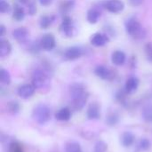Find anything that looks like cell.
<instances>
[{
    "instance_id": "obj_28",
    "label": "cell",
    "mask_w": 152,
    "mask_h": 152,
    "mask_svg": "<svg viewBox=\"0 0 152 152\" xmlns=\"http://www.w3.org/2000/svg\"><path fill=\"white\" fill-rule=\"evenodd\" d=\"M138 147L142 151H147L151 147V142L147 138H142L138 143Z\"/></svg>"
},
{
    "instance_id": "obj_37",
    "label": "cell",
    "mask_w": 152,
    "mask_h": 152,
    "mask_svg": "<svg viewBox=\"0 0 152 152\" xmlns=\"http://www.w3.org/2000/svg\"><path fill=\"white\" fill-rule=\"evenodd\" d=\"M5 31H6L5 27H4V25H0V37H3L4 36Z\"/></svg>"
},
{
    "instance_id": "obj_19",
    "label": "cell",
    "mask_w": 152,
    "mask_h": 152,
    "mask_svg": "<svg viewBox=\"0 0 152 152\" xmlns=\"http://www.w3.org/2000/svg\"><path fill=\"white\" fill-rule=\"evenodd\" d=\"M56 17L54 15H43L39 19V26L41 28H48L55 20Z\"/></svg>"
},
{
    "instance_id": "obj_6",
    "label": "cell",
    "mask_w": 152,
    "mask_h": 152,
    "mask_svg": "<svg viewBox=\"0 0 152 152\" xmlns=\"http://www.w3.org/2000/svg\"><path fill=\"white\" fill-rule=\"evenodd\" d=\"M103 7L111 13H119L125 9V4L121 0H107L103 3Z\"/></svg>"
},
{
    "instance_id": "obj_34",
    "label": "cell",
    "mask_w": 152,
    "mask_h": 152,
    "mask_svg": "<svg viewBox=\"0 0 152 152\" xmlns=\"http://www.w3.org/2000/svg\"><path fill=\"white\" fill-rule=\"evenodd\" d=\"M28 13L30 15H33L34 13H36L37 12V7H36V4H34L33 1H31L28 4Z\"/></svg>"
},
{
    "instance_id": "obj_22",
    "label": "cell",
    "mask_w": 152,
    "mask_h": 152,
    "mask_svg": "<svg viewBox=\"0 0 152 152\" xmlns=\"http://www.w3.org/2000/svg\"><path fill=\"white\" fill-rule=\"evenodd\" d=\"M142 116L146 122L152 123V103H149L143 107L142 111Z\"/></svg>"
},
{
    "instance_id": "obj_18",
    "label": "cell",
    "mask_w": 152,
    "mask_h": 152,
    "mask_svg": "<svg viewBox=\"0 0 152 152\" xmlns=\"http://www.w3.org/2000/svg\"><path fill=\"white\" fill-rule=\"evenodd\" d=\"M12 52V45L9 41L1 38L0 39V57H7Z\"/></svg>"
},
{
    "instance_id": "obj_16",
    "label": "cell",
    "mask_w": 152,
    "mask_h": 152,
    "mask_svg": "<svg viewBox=\"0 0 152 152\" xmlns=\"http://www.w3.org/2000/svg\"><path fill=\"white\" fill-rule=\"evenodd\" d=\"M134 141H135V136L131 132H125L120 136V142L126 148L131 147L134 144Z\"/></svg>"
},
{
    "instance_id": "obj_29",
    "label": "cell",
    "mask_w": 152,
    "mask_h": 152,
    "mask_svg": "<svg viewBox=\"0 0 152 152\" xmlns=\"http://www.w3.org/2000/svg\"><path fill=\"white\" fill-rule=\"evenodd\" d=\"M10 10H11L10 4L4 0H0V12L1 13H6Z\"/></svg>"
},
{
    "instance_id": "obj_33",
    "label": "cell",
    "mask_w": 152,
    "mask_h": 152,
    "mask_svg": "<svg viewBox=\"0 0 152 152\" xmlns=\"http://www.w3.org/2000/svg\"><path fill=\"white\" fill-rule=\"evenodd\" d=\"M9 152H22V148L19 143L12 142L9 147Z\"/></svg>"
},
{
    "instance_id": "obj_11",
    "label": "cell",
    "mask_w": 152,
    "mask_h": 152,
    "mask_svg": "<svg viewBox=\"0 0 152 152\" xmlns=\"http://www.w3.org/2000/svg\"><path fill=\"white\" fill-rule=\"evenodd\" d=\"M35 87L33 85H29V84H25V85H21L20 86H19L17 93L18 95L22 98V99H28L30 98L34 93H35Z\"/></svg>"
},
{
    "instance_id": "obj_15",
    "label": "cell",
    "mask_w": 152,
    "mask_h": 152,
    "mask_svg": "<svg viewBox=\"0 0 152 152\" xmlns=\"http://www.w3.org/2000/svg\"><path fill=\"white\" fill-rule=\"evenodd\" d=\"M126 61V55L123 51L117 50L112 53L111 54V61L116 66H121L123 65Z\"/></svg>"
},
{
    "instance_id": "obj_7",
    "label": "cell",
    "mask_w": 152,
    "mask_h": 152,
    "mask_svg": "<svg viewBox=\"0 0 152 152\" xmlns=\"http://www.w3.org/2000/svg\"><path fill=\"white\" fill-rule=\"evenodd\" d=\"M84 54V50L80 46H70L64 52V57L69 61H75L79 59Z\"/></svg>"
},
{
    "instance_id": "obj_8",
    "label": "cell",
    "mask_w": 152,
    "mask_h": 152,
    "mask_svg": "<svg viewBox=\"0 0 152 152\" xmlns=\"http://www.w3.org/2000/svg\"><path fill=\"white\" fill-rule=\"evenodd\" d=\"M40 45L43 50L49 52L54 49L56 45V41H55L54 37L52 34H46V35H44L43 37L41 38Z\"/></svg>"
},
{
    "instance_id": "obj_10",
    "label": "cell",
    "mask_w": 152,
    "mask_h": 152,
    "mask_svg": "<svg viewBox=\"0 0 152 152\" xmlns=\"http://www.w3.org/2000/svg\"><path fill=\"white\" fill-rule=\"evenodd\" d=\"M110 41L109 37L106 34H102V33H95L94 34L91 38H90V42L94 46L96 47H102L104 46L105 45H107Z\"/></svg>"
},
{
    "instance_id": "obj_26",
    "label": "cell",
    "mask_w": 152,
    "mask_h": 152,
    "mask_svg": "<svg viewBox=\"0 0 152 152\" xmlns=\"http://www.w3.org/2000/svg\"><path fill=\"white\" fill-rule=\"evenodd\" d=\"M119 121V117L118 114L116 113H111V114H109L107 118H106V123L108 124V126H116Z\"/></svg>"
},
{
    "instance_id": "obj_13",
    "label": "cell",
    "mask_w": 152,
    "mask_h": 152,
    "mask_svg": "<svg viewBox=\"0 0 152 152\" xmlns=\"http://www.w3.org/2000/svg\"><path fill=\"white\" fill-rule=\"evenodd\" d=\"M86 115L88 119L91 120L98 119L101 117V110L99 104L97 102H92L87 108Z\"/></svg>"
},
{
    "instance_id": "obj_1",
    "label": "cell",
    "mask_w": 152,
    "mask_h": 152,
    "mask_svg": "<svg viewBox=\"0 0 152 152\" xmlns=\"http://www.w3.org/2000/svg\"><path fill=\"white\" fill-rule=\"evenodd\" d=\"M69 93L72 99V105L76 110H81L89 97L86 87L81 83H74L69 87Z\"/></svg>"
},
{
    "instance_id": "obj_38",
    "label": "cell",
    "mask_w": 152,
    "mask_h": 152,
    "mask_svg": "<svg viewBox=\"0 0 152 152\" xmlns=\"http://www.w3.org/2000/svg\"><path fill=\"white\" fill-rule=\"evenodd\" d=\"M31 1H32V0H18V2H19V3L23 4H27V5H28Z\"/></svg>"
},
{
    "instance_id": "obj_30",
    "label": "cell",
    "mask_w": 152,
    "mask_h": 152,
    "mask_svg": "<svg viewBox=\"0 0 152 152\" xmlns=\"http://www.w3.org/2000/svg\"><path fill=\"white\" fill-rule=\"evenodd\" d=\"M41 50L43 49L41 47L40 42H34L29 47V52H31L32 53H38Z\"/></svg>"
},
{
    "instance_id": "obj_25",
    "label": "cell",
    "mask_w": 152,
    "mask_h": 152,
    "mask_svg": "<svg viewBox=\"0 0 152 152\" xmlns=\"http://www.w3.org/2000/svg\"><path fill=\"white\" fill-rule=\"evenodd\" d=\"M11 75L9 73L8 70H6L5 69H0V81L2 84L4 85H9L11 83Z\"/></svg>"
},
{
    "instance_id": "obj_17",
    "label": "cell",
    "mask_w": 152,
    "mask_h": 152,
    "mask_svg": "<svg viewBox=\"0 0 152 152\" xmlns=\"http://www.w3.org/2000/svg\"><path fill=\"white\" fill-rule=\"evenodd\" d=\"M100 17H101V12L95 7L89 9L88 12H87V14H86V19H87L88 22L91 23V24L97 23L99 19H100Z\"/></svg>"
},
{
    "instance_id": "obj_5",
    "label": "cell",
    "mask_w": 152,
    "mask_h": 152,
    "mask_svg": "<svg viewBox=\"0 0 152 152\" xmlns=\"http://www.w3.org/2000/svg\"><path fill=\"white\" fill-rule=\"evenodd\" d=\"M60 31L66 37H72L77 34V29L73 20L69 15H65L60 25Z\"/></svg>"
},
{
    "instance_id": "obj_3",
    "label": "cell",
    "mask_w": 152,
    "mask_h": 152,
    "mask_svg": "<svg viewBox=\"0 0 152 152\" xmlns=\"http://www.w3.org/2000/svg\"><path fill=\"white\" fill-rule=\"evenodd\" d=\"M32 117L39 125H45L51 119V109L46 104L39 103L34 108Z\"/></svg>"
},
{
    "instance_id": "obj_20",
    "label": "cell",
    "mask_w": 152,
    "mask_h": 152,
    "mask_svg": "<svg viewBox=\"0 0 152 152\" xmlns=\"http://www.w3.org/2000/svg\"><path fill=\"white\" fill-rule=\"evenodd\" d=\"M70 118H71V111L68 108H61L55 114V118L60 121H68L70 119Z\"/></svg>"
},
{
    "instance_id": "obj_24",
    "label": "cell",
    "mask_w": 152,
    "mask_h": 152,
    "mask_svg": "<svg viewBox=\"0 0 152 152\" xmlns=\"http://www.w3.org/2000/svg\"><path fill=\"white\" fill-rule=\"evenodd\" d=\"M65 152H82V149L78 142H69L65 145Z\"/></svg>"
},
{
    "instance_id": "obj_2",
    "label": "cell",
    "mask_w": 152,
    "mask_h": 152,
    "mask_svg": "<svg viewBox=\"0 0 152 152\" xmlns=\"http://www.w3.org/2000/svg\"><path fill=\"white\" fill-rule=\"evenodd\" d=\"M125 28L126 33L135 39H142L146 36L145 29L142 28L139 20L134 17H130L126 20Z\"/></svg>"
},
{
    "instance_id": "obj_35",
    "label": "cell",
    "mask_w": 152,
    "mask_h": 152,
    "mask_svg": "<svg viewBox=\"0 0 152 152\" xmlns=\"http://www.w3.org/2000/svg\"><path fill=\"white\" fill-rule=\"evenodd\" d=\"M128 1H129V4L134 7L140 6L144 2V0H128Z\"/></svg>"
},
{
    "instance_id": "obj_14",
    "label": "cell",
    "mask_w": 152,
    "mask_h": 152,
    "mask_svg": "<svg viewBox=\"0 0 152 152\" xmlns=\"http://www.w3.org/2000/svg\"><path fill=\"white\" fill-rule=\"evenodd\" d=\"M139 84H140V81L136 77H130L126 80V86H125V90L126 94H134L138 89Z\"/></svg>"
},
{
    "instance_id": "obj_27",
    "label": "cell",
    "mask_w": 152,
    "mask_h": 152,
    "mask_svg": "<svg viewBox=\"0 0 152 152\" xmlns=\"http://www.w3.org/2000/svg\"><path fill=\"white\" fill-rule=\"evenodd\" d=\"M108 149V145L103 141H99L95 143L94 152H106Z\"/></svg>"
},
{
    "instance_id": "obj_21",
    "label": "cell",
    "mask_w": 152,
    "mask_h": 152,
    "mask_svg": "<svg viewBox=\"0 0 152 152\" xmlns=\"http://www.w3.org/2000/svg\"><path fill=\"white\" fill-rule=\"evenodd\" d=\"M12 17L17 21H21L25 18V12H24L23 8L20 4H14Z\"/></svg>"
},
{
    "instance_id": "obj_31",
    "label": "cell",
    "mask_w": 152,
    "mask_h": 152,
    "mask_svg": "<svg viewBox=\"0 0 152 152\" xmlns=\"http://www.w3.org/2000/svg\"><path fill=\"white\" fill-rule=\"evenodd\" d=\"M144 50H145V54L147 56V59L150 61H152V42L146 44Z\"/></svg>"
},
{
    "instance_id": "obj_23",
    "label": "cell",
    "mask_w": 152,
    "mask_h": 152,
    "mask_svg": "<svg viewBox=\"0 0 152 152\" xmlns=\"http://www.w3.org/2000/svg\"><path fill=\"white\" fill-rule=\"evenodd\" d=\"M75 4H76V3H75V0H65V1L61 4V8H60L61 12L67 15V13H68L69 12H70V11L74 8Z\"/></svg>"
},
{
    "instance_id": "obj_12",
    "label": "cell",
    "mask_w": 152,
    "mask_h": 152,
    "mask_svg": "<svg viewBox=\"0 0 152 152\" xmlns=\"http://www.w3.org/2000/svg\"><path fill=\"white\" fill-rule=\"evenodd\" d=\"M12 37L13 38L18 41L19 43H24L27 41L28 37V30L24 28V27H20V28H17L12 31Z\"/></svg>"
},
{
    "instance_id": "obj_4",
    "label": "cell",
    "mask_w": 152,
    "mask_h": 152,
    "mask_svg": "<svg viewBox=\"0 0 152 152\" xmlns=\"http://www.w3.org/2000/svg\"><path fill=\"white\" fill-rule=\"evenodd\" d=\"M50 83V78L46 71L41 69H35L32 74V85L36 89H42L47 86Z\"/></svg>"
},
{
    "instance_id": "obj_36",
    "label": "cell",
    "mask_w": 152,
    "mask_h": 152,
    "mask_svg": "<svg viewBox=\"0 0 152 152\" xmlns=\"http://www.w3.org/2000/svg\"><path fill=\"white\" fill-rule=\"evenodd\" d=\"M53 0H39V3L42 6H49L52 4Z\"/></svg>"
},
{
    "instance_id": "obj_32",
    "label": "cell",
    "mask_w": 152,
    "mask_h": 152,
    "mask_svg": "<svg viewBox=\"0 0 152 152\" xmlns=\"http://www.w3.org/2000/svg\"><path fill=\"white\" fill-rule=\"evenodd\" d=\"M8 110L12 113H17L20 110V105L17 102H11L8 103Z\"/></svg>"
},
{
    "instance_id": "obj_9",
    "label": "cell",
    "mask_w": 152,
    "mask_h": 152,
    "mask_svg": "<svg viewBox=\"0 0 152 152\" xmlns=\"http://www.w3.org/2000/svg\"><path fill=\"white\" fill-rule=\"evenodd\" d=\"M94 74L103 80H110L113 78V72L104 65H98L94 69Z\"/></svg>"
}]
</instances>
